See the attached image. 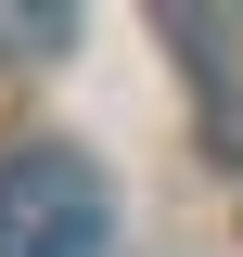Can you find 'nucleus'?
Listing matches in <instances>:
<instances>
[{
	"mask_svg": "<svg viewBox=\"0 0 243 257\" xmlns=\"http://www.w3.org/2000/svg\"><path fill=\"white\" fill-rule=\"evenodd\" d=\"M102 244H116V193L90 155L64 142L0 155V257H102Z\"/></svg>",
	"mask_w": 243,
	"mask_h": 257,
	"instance_id": "1",
	"label": "nucleus"
},
{
	"mask_svg": "<svg viewBox=\"0 0 243 257\" xmlns=\"http://www.w3.org/2000/svg\"><path fill=\"white\" fill-rule=\"evenodd\" d=\"M64 39H77L64 13H0V52H64Z\"/></svg>",
	"mask_w": 243,
	"mask_h": 257,
	"instance_id": "2",
	"label": "nucleus"
}]
</instances>
